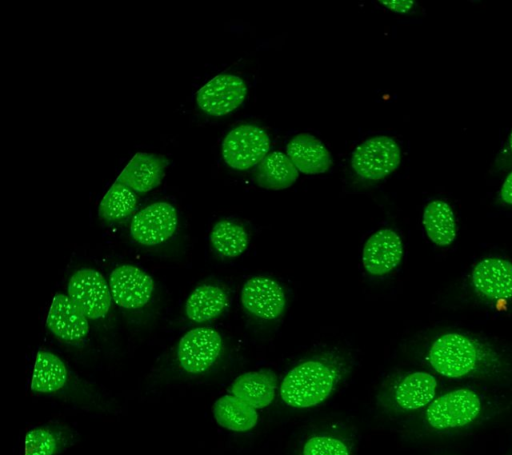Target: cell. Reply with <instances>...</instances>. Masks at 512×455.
<instances>
[{"instance_id":"1","label":"cell","mask_w":512,"mask_h":455,"mask_svg":"<svg viewBox=\"0 0 512 455\" xmlns=\"http://www.w3.org/2000/svg\"><path fill=\"white\" fill-rule=\"evenodd\" d=\"M351 357L341 350H329L296 364L282 379L279 392L287 406L307 409L327 400L348 375Z\"/></svg>"},{"instance_id":"2","label":"cell","mask_w":512,"mask_h":455,"mask_svg":"<svg viewBox=\"0 0 512 455\" xmlns=\"http://www.w3.org/2000/svg\"><path fill=\"white\" fill-rule=\"evenodd\" d=\"M500 413L470 388H457L437 395L416 419V431L427 437H450L474 429Z\"/></svg>"},{"instance_id":"3","label":"cell","mask_w":512,"mask_h":455,"mask_svg":"<svg viewBox=\"0 0 512 455\" xmlns=\"http://www.w3.org/2000/svg\"><path fill=\"white\" fill-rule=\"evenodd\" d=\"M426 358L436 373L452 379L498 376L506 367L495 351L459 333L439 336Z\"/></svg>"},{"instance_id":"4","label":"cell","mask_w":512,"mask_h":455,"mask_svg":"<svg viewBox=\"0 0 512 455\" xmlns=\"http://www.w3.org/2000/svg\"><path fill=\"white\" fill-rule=\"evenodd\" d=\"M438 382L425 371H412L399 375L379 392L378 406L387 414L409 415L422 411L436 396Z\"/></svg>"},{"instance_id":"5","label":"cell","mask_w":512,"mask_h":455,"mask_svg":"<svg viewBox=\"0 0 512 455\" xmlns=\"http://www.w3.org/2000/svg\"><path fill=\"white\" fill-rule=\"evenodd\" d=\"M401 162V149L389 136H374L362 142L353 152L351 166L362 179L381 180L394 172Z\"/></svg>"},{"instance_id":"6","label":"cell","mask_w":512,"mask_h":455,"mask_svg":"<svg viewBox=\"0 0 512 455\" xmlns=\"http://www.w3.org/2000/svg\"><path fill=\"white\" fill-rule=\"evenodd\" d=\"M267 132L252 124L239 125L225 136L221 152L225 163L232 169L244 171L257 166L269 153Z\"/></svg>"},{"instance_id":"7","label":"cell","mask_w":512,"mask_h":455,"mask_svg":"<svg viewBox=\"0 0 512 455\" xmlns=\"http://www.w3.org/2000/svg\"><path fill=\"white\" fill-rule=\"evenodd\" d=\"M222 350L223 340L218 331L197 327L186 332L179 340L176 359L184 372L198 375L217 362Z\"/></svg>"},{"instance_id":"8","label":"cell","mask_w":512,"mask_h":455,"mask_svg":"<svg viewBox=\"0 0 512 455\" xmlns=\"http://www.w3.org/2000/svg\"><path fill=\"white\" fill-rule=\"evenodd\" d=\"M68 296L91 320L104 318L112 302L108 282L101 273L90 268H81L71 275Z\"/></svg>"},{"instance_id":"9","label":"cell","mask_w":512,"mask_h":455,"mask_svg":"<svg viewBox=\"0 0 512 455\" xmlns=\"http://www.w3.org/2000/svg\"><path fill=\"white\" fill-rule=\"evenodd\" d=\"M177 226L178 215L174 206L159 201L136 213L130 224V234L141 245L156 246L170 239Z\"/></svg>"},{"instance_id":"10","label":"cell","mask_w":512,"mask_h":455,"mask_svg":"<svg viewBox=\"0 0 512 455\" xmlns=\"http://www.w3.org/2000/svg\"><path fill=\"white\" fill-rule=\"evenodd\" d=\"M245 82L233 74H219L196 93V103L206 114L224 116L236 110L245 100Z\"/></svg>"},{"instance_id":"11","label":"cell","mask_w":512,"mask_h":455,"mask_svg":"<svg viewBox=\"0 0 512 455\" xmlns=\"http://www.w3.org/2000/svg\"><path fill=\"white\" fill-rule=\"evenodd\" d=\"M108 285L112 300L127 310L144 307L151 299L155 287L148 273L130 264L114 268L110 273Z\"/></svg>"},{"instance_id":"12","label":"cell","mask_w":512,"mask_h":455,"mask_svg":"<svg viewBox=\"0 0 512 455\" xmlns=\"http://www.w3.org/2000/svg\"><path fill=\"white\" fill-rule=\"evenodd\" d=\"M243 307L262 320L280 317L286 306V296L282 286L266 276L248 279L241 289Z\"/></svg>"},{"instance_id":"13","label":"cell","mask_w":512,"mask_h":455,"mask_svg":"<svg viewBox=\"0 0 512 455\" xmlns=\"http://www.w3.org/2000/svg\"><path fill=\"white\" fill-rule=\"evenodd\" d=\"M46 326L59 340L79 344L89 334L88 318L68 295L57 293L51 303Z\"/></svg>"},{"instance_id":"14","label":"cell","mask_w":512,"mask_h":455,"mask_svg":"<svg viewBox=\"0 0 512 455\" xmlns=\"http://www.w3.org/2000/svg\"><path fill=\"white\" fill-rule=\"evenodd\" d=\"M403 243L392 229L382 228L373 233L362 250V263L373 276H383L394 270L401 262Z\"/></svg>"},{"instance_id":"15","label":"cell","mask_w":512,"mask_h":455,"mask_svg":"<svg viewBox=\"0 0 512 455\" xmlns=\"http://www.w3.org/2000/svg\"><path fill=\"white\" fill-rule=\"evenodd\" d=\"M471 280L477 293L490 299L512 297V263L501 258H486L473 269Z\"/></svg>"},{"instance_id":"16","label":"cell","mask_w":512,"mask_h":455,"mask_svg":"<svg viewBox=\"0 0 512 455\" xmlns=\"http://www.w3.org/2000/svg\"><path fill=\"white\" fill-rule=\"evenodd\" d=\"M167 160L152 153H136L116 180L122 182L136 194H143L160 185L167 167Z\"/></svg>"},{"instance_id":"17","label":"cell","mask_w":512,"mask_h":455,"mask_svg":"<svg viewBox=\"0 0 512 455\" xmlns=\"http://www.w3.org/2000/svg\"><path fill=\"white\" fill-rule=\"evenodd\" d=\"M75 440L76 433L69 425L58 422L43 423L26 432L23 455H60Z\"/></svg>"},{"instance_id":"18","label":"cell","mask_w":512,"mask_h":455,"mask_svg":"<svg viewBox=\"0 0 512 455\" xmlns=\"http://www.w3.org/2000/svg\"><path fill=\"white\" fill-rule=\"evenodd\" d=\"M277 383L275 372L262 368L236 377L229 388V393L257 410L264 409L275 399Z\"/></svg>"},{"instance_id":"19","label":"cell","mask_w":512,"mask_h":455,"mask_svg":"<svg viewBox=\"0 0 512 455\" xmlns=\"http://www.w3.org/2000/svg\"><path fill=\"white\" fill-rule=\"evenodd\" d=\"M286 153L297 170L306 175L325 173L332 165V157L320 140L308 133L292 137Z\"/></svg>"},{"instance_id":"20","label":"cell","mask_w":512,"mask_h":455,"mask_svg":"<svg viewBox=\"0 0 512 455\" xmlns=\"http://www.w3.org/2000/svg\"><path fill=\"white\" fill-rule=\"evenodd\" d=\"M69 371L64 361L55 353L39 350L36 354L31 378V390L40 395H52L67 384Z\"/></svg>"},{"instance_id":"21","label":"cell","mask_w":512,"mask_h":455,"mask_svg":"<svg viewBox=\"0 0 512 455\" xmlns=\"http://www.w3.org/2000/svg\"><path fill=\"white\" fill-rule=\"evenodd\" d=\"M212 414L219 426L236 433L252 430L259 419L257 409L231 393L216 399L212 405Z\"/></svg>"},{"instance_id":"22","label":"cell","mask_w":512,"mask_h":455,"mask_svg":"<svg viewBox=\"0 0 512 455\" xmlns=\"http://www.w3.org/2000/svg\"><path fill=\"white\" fill-rule=\"evenodd\" d=\"M229 304L227 292L215 284L196 287L185 303L187 317L196 323H203L220 316Z\"/></svg>"},{"instance_id":"23","label":"cell","mask_w":512,"mask_h":455,"mask_svg":"<svg viewBox=\"0 0 512 455\" xmlns=\"http://www.w3.org/2000/svg\"><path fill=\"white\" fill-rule=\"evenodd\" d=\"M298 176L297 168L281 151L269 152L256 168L258 185L268 190L286 189L296 182Z\"/></svg>"},{"instance_id":"24","label":"cell","mask_w":512,"mask_h":455,"mask_svg":"<svg viewBox=\"0 0 512 455\" xmlns=\"http://www.w3.org/2000/svg\"><path fill=\"white\" fill-rule=\"evenodd\" d=\"M423 226L428 238L438 246H449L456 238L454 212L443 200H433L426 205Z\"/></svg>"},{"instance_id":"25","label":"cell","mask_w":512,"mask_h":455,"mask_svg":"<svg viewBox=\"0 0 512 455\" xmlns=\"http://www.w3.org/2000/svg\"><path fill=\"white\" fill-rule=\"evenodd\" d=\"M209 240L213 250L219 256L235 258L247 249L249 235L241 224L223 219L214 224Z\"/></svg>"},{"instance_id":"26","label":"cell","mask_w":512,"mask_h":455,"mask_svg":"<svg viewBox=\"0 0 512 455\" xmlns=\"http://www.w3.org/2000/svg\"><path fill=\"white\" fill-rule=\"evenodd\" d=\"M137 206V194L122 182L116 180L103 196L99 217L106 222H118L128 217Z\"/></svg>"},{"instance_id":"27","label":"cell","mask_w":512,"mask_h":455,"mask_svg":"<svg viewBox=\"0 0 512 455\" xmlns=\"http://www.w3.org/2000/svg\"><path fill=\"white\" fill-rule=\"evenodd\" d=\"M301 455H353V442L343 431L325 429L305 439Z\"/></svg>"},{"instance_id":"28","label":"cell","mask_w":512,"mask_h":455,"mask_svg":"<svg viewBox=\"0 0 512 455\" xmlns=\"http://www.w3.org/2000/svg\"><path fill=\"white\" fill-rule=\"evenodd\" d=\"M382 5H384L387 9L396 12V13H407L413 7L415 2L412 0H390V1H380Z\"/></svg>"},{"instance_id":"29","label":"cell","mask_w":512,"mask_h":455,"mask_svg":"<svg viewBox=\"0 0 512 455\" xmlns=\"http://www.w3.org/2000/svg\"><path fill=\"white\" fill-rule=\"evenodd\" d=\"M500 197L503 202L512 205V171L508 174L501 186Z\"/></svg>"},{"instance_id":"30","label":"cell","mask_w":512,"mask_h":455,"mask_svg":"<svg viewBox=\"0 0 512 455\" xmlns=\"http://www.w3.org/2000/svg\"><path fill=\"white\" fill-rule=\"evenodd\" d=\"M508 147H509V151L512 154V130H511L509 138H508Z\"/></svg>"}]
</instances>
